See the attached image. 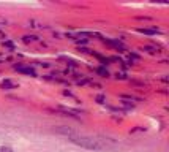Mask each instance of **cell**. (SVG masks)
Segmentation results:
<instances>
[{
    "label": "cell",
    "instance_id": "cell-1",
    "mask_svg": "<svg viewBox=\"0 0 169 152\" xmlns=\"http://www.w3.org/2000/svg\"><path fill=\"white\" fill-rule=\"evenodd\" d=\"M68 141L79 147L89 149V150H112L116 147V142H112L108 138H98V136H89V135H74L68 136Z\"/></svg>",
    "mask_w": 169,
    "mask_h": 152
},
{
    "label": "cell",
    "instance_id": "cell-2",
    "mask_svg": "<svg viewBox=\"0 0 169 152\" xmlns=\"http://www.w3.org/2000/svg\"><path fill=\"white\" fill-rule=\"evenodd\" d=\"M55 131L57 133H60V135H65V136H71V135H74V133H78V131H74L73 128H70V127H65V125H60V127H55Z\"/></svg>",
    "mask_w": 169,
    "mask_h": 152
},
{
    "label": "cell",
    "instance_id": "cell-3",
    "mask_svg": "<svg viewBox=\"0 0 169 152\" xmlns=\"http://www.w3.org/2000/svg\"><path fill=\"white\" fill-rule=\"evenodd\" d=\"M14 70H17L19 73H24V74L36 76V74H35V70H33V68H30V66H21V65H14Z\"/></svg>",
    "mask_w": 169,
    "mask_h": 152
},
{
    "label": "cell",
    "instance_id": "cell-4",
    "mask_svg": "<svg viewBox=\"0 0 169 152\" xmlns=\"http://www.w3.org/2000/svg\"><path fill=\"white\" fill-rule=\"evenodd\" d=\"M105 43H108V44H111V46L117 48V49H120V51H123V44H122L120 41H116V40H108V38H105Z\"/></svg>",
    "mask_w": 169,
    "mask_h": 152
},
{
    "label": "cell",
    "instance_id": "cell-5",
    "mask_svg": "<svg viewBox=\"0 0 169 152\" xmlns=\"http://www.w3.org/2000/svg\"><path fill=\"white\" fill-rule=\"evenodd\" d=\"M0 87H2V89H5V90H10V89H14V84H13L10 79H5V81H2V84H0Z\"/></svg>",
    "mask_w": 169,
    "mask_h": 152
},
{
    "label": "cell",
    "instance_id": "cell-6",
    "mask_svg": "<svg viewBox=\"0 0 169 152\" xmlns=\"http://www.w3.org/2000/svg\"><path fill=\"white\" fill-rule=\"evenodd\" d=\"M138 30H139L141 33H145V35H155V33L160 32L158 28H138Z\"/></svg>",
    "mask_w": 169,
    "mask_h": 152
},
{
    "label": "cell",
    "instance_id": "cell-7",
    "mask_svg": "<svg viewBox=\"0 0 169 152\" xmlns=\"http://www.w3.org/2000/svg\"><path fill=\"white\" fill-rule=\"evenodd\" d=\"M3 44H5L6 48H8V49H14V44H13V43H11L10 40H6V41H5Z\"/></svg>",
    "mask_w": 169,
    "mask_h": 152
},
{
    "label": "cell",
    "instance_id": "cell-8",
    "mask_svg": "<svg viewBox=\"0 0 169 152\" xmlns=\"http://www.w3.org/2000/svg\"><path fill=\"white\" fill-rule=\"evenodd\" d=\"M36 40V36H24V41L25 43H29V41H35Z\"/></svg>",
    "mask_w": 169,
    "mask_h": 152
},
{
    "label": "cell",
    "instance_id": "cell-9",
    "mask_svg": "<svg viewBox=\"0 0 169 152\" xmlns=\"http://www.w3.org/2000/svg\"><path fill=\"white\" fill-rule=\"evenodd\" d=\"M98 73L103 74V76H108V70H106V68H103V66H101V68H98Z\"/></svg>",
    "mask_w": 169,
    "mask_h": 152
},
{
    "label": "cell",
    "instance_id": "cell-10",
    "mask_svg": "<svg viewBox=\"0 0 169 152\" xmlns=\"http://www.w3.org/2000/svg\"><path fill=\"white\" fill-rule=\"evenodd\" d=\"M97 101H98V103H105V97H103V95H98V97H97Z\"/></svg>",
    "mask_w": 169,
    "mask_h": 152
},
{
    "label": "cell",
    "instance_id": "cell-11",
    "mask_svg": "<svg viewBox=\"0 0 169 152\" xmlns=\"http://www.w3.org/2000/svg\"><path fill=\"white\" fill-rule=\"evenodd\" d=\"M0 152H13L10 147H3V149H0Z\"/></svg>",
    "mask_w": 169,
    "mask_h": 152
}]
</instances>
